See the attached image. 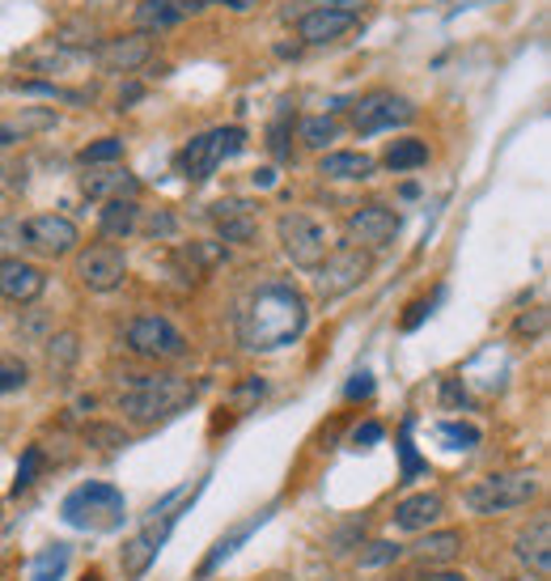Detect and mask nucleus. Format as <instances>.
<instances>
[{"label": "nucleus", "mask_w": 551, "mask_h": 581, "mask_svg": "<svg viewBox=\"0 0 551 581\" xmlns=\"http://www.w3.org/2000/svg\"><path fill=\"white\" fill-rule=\"evenodd\" d=\"M305 327H310V305L284 280L259 284L238 314V340L247 353H280L289 344H298Z\"/></svg>", "instance_id": "nucleus-1"}, {"label": "nucleus", "mask_w": 551, "mask_h": 581, "mask_svg": "<svg viewBox=\"0 0 551 581\" xmlns=\"http://www.w3.org/2000/svg\"><path fill=\"white\" fill-rule=\"evenodd\" d=\"M192 399H195V387L187 378H174V374H140L119 395V412L128 416L132 424H158V420H170L174 412H183Z\"/></svg>", "instance_id": "nucleus-2"}, {"label": "nucleus", "mask_w": 551, "mask_h": 581, "mask_svg": "<svg viewBox=\"0 0 551 581\" xmlns=\"http://www.w3.org/2000/svg\"><path fill=\"white\" fill-rule=\"evenodd\" d=\"M183 497H187V484L183 488H174V493H165L149 514H144V523H140V530L123 544V552H119V564H123V578L128 581H140L149 569H153V560H158V552L165 548V539H170V530L179 526V518H183Z\"/></svg>", "instance_id": "nucleus-3"}, {"label": "nucleus", "mask_w": 551, "mask_h": 581, "mask_svg": "<svg viewBox=\"0 0 551 581\" xmlns=\"http://www.w3.org/2000/svg\"><path fill=\"white\" fill-rule=\"evenodd\" d=\"M539 497V475L534 471H500V475H484L467 488V509L479 518H496V514H514L526 509Z\"/></svg>", "instance_id": "nucleus-4"}, {"label": "nucleus", "mask_w": 551, "mask_h": 581, "mask_svg": "<svg viewBox=\"0 0 551 581\" xmlns=\"http://www.w3.org/2000/svg\"><path fill=\"white\" fill-rule=\"evenodd\" d=\"M60 518L77 530H115L128 518V501L115 484H98L89 480L82 488H73L64 505H60Z\"/></svg>", "instance_id": "nucleus-5"}, {"label": "nucleus", "mask_w": 551, "mask_h": 581, "mask_svg": "<svg viewBox=\"0 0 551 581\" xmlns=\"http://www.w3.org/2000/svg\"><path fill=\"white\" fill-rule=\"evenodd\" d=\"M242 144H247V132H242L238 123L213 128V132H204V137H195L183 144V153H179V174H183L187 183H204V179L217 174L220 162L238 158Z\"/></svg>", "instance_id": "nucleus-6"}, {"label": "nucleus", "mask_w": 551, "mask_h": 581, "mask_svg": "<svg viewBox=\"0 0 551 581\" xmlns=\"http://www.w3.org/2000/svg\"><path fill=\"white\" fill-rule=\"evenodd\" d=\"M374 272V259L357 247H335L327 250V259L314 268V293L323 298V302H339V298H348V293H357L360 284L369 280Z\"/></svg>", "instance_id": "nucleus-7"}, {"label": "nucleus", "mask_w": 551, "mask_h": 581, "mask_svg": "<svg viewBox=\"0 0 551 581\" xmlns=\"http://www.w3.org/2000/svg\"><path fill=\"white\" fill-rule=\"evenodd\" d=\"M276 238H280L284 259H289L293 268H302V272H314L331 250L327 229L314 222V217H305V213H284V217L276 222Z\"/></svg>", "instance_id": "nucleus-8"}, {"label": "nucleus", "mask_w": 551, "mask_h": 581, "mask_svg": "<svg viewBox=\"0 0 551 581\" xmlns=\"http://www.w3.org/2000/svg\"><path fill=\"white\" fill-rule=\"evenodd\" d=\"M128 348L144 361H183L187 357V335L179 332L165 314H140L128 323Z\"/></svg>", "instance_id": "nucleus-9"}, {"label": "nucleus", "mask_w": 551, "mask_h": 581, "mask_svg": "<svg viewBox=\"0 0 551 581\" xmlns=\"http://www.w3.org/2000/svg\"><path fill=\"white\" fill-rule=\"evenodd\" d=\"M412 119H415V107L403 94H395V89H374V94L357 98V107H353V128H357L360 137L395 132V128H403Z\"/></svg>", "instance_id": "nucleus-10"}, {"label": "nucleus", "mask_w": 551, "mask_h": 581, "mask_svg": "<svg viewBox=\"0 0 551 581\" xmlns=\"http://www.w3.org/2000/svg\"><path fill=\"white\" fill-rule=\"evenodd\" d=\"M77 243H82V229L60 213H39V217L22 222V247H30L43 259H64L77 250Z\"/></svg>", "instance_id": "nucleus-11"}, {"label": "nucleus", "mask_w": 551, "mask_h": 581, "mask_svg": "<svg viewBox=\"0 0 551 581\" xmlns=\"http://www.w3.org/2000/svg\"><path fill=\"white\" fill-rule=\"evenodd\" d=\"M344 234H348V247L365 250V255L369 250H386L399 238V217L386 204H360L357 213H348Z\"/></svg>", "instance_id": "nucleus-12"}, {"label": "nucleus", "mask_w": 551, "mask_h": 581, "mask_svg": "<svg viewBox=\"0 0 551 581\" xmlns=\"http://www.w3.org/2000/svg\"><path fill=\"white\" fill-rule=\"evenodd\" d=\"M123 277H128V255L110 243H94L77 255V280L89 293H110L123 284Z\"/></svg>", "instance_id": "nucleus-13"}, {"label": "nucleus", "mask_w": 551, "mask_h": 581, "mask_svg": "<svg viewBox=\"0 0 551 581\" xmlns=\"http://www.w3.org/2000/svg\"><path fill=\"white\" fill-rule=\"evenodd\" d=\"M94 52H98V68L102 73H137V68H144L153 60V34H140V30L115 34V39H102Z\"/></svg>", "instance_id": "nucleus-14"}, {"label": "nucleus", "mask_w": 551, "mask_h": 581, "mask_svg": "<svg viewBox=\"0 0 551 581\" xmlns=\"http://www.w3.org/2000/svg\"><path fill=\"white\" fill-rule=\"evenodd\" d=\"M43 289H47V272H43L39 263H30L22 255L0 259V298H4V302L30 305L43 298Z\"/></svg>", "instance_id": "nucleus-15"}, {"label": "nucleus", "mask_w": 551, "mask_h": 581, "mask_svg": "<svg viewBox=\"0 0 551 581\" xmlns=\"http://www.w3.org/2000/svg\"><path fill=\"white\" fill-rule=\"evenodd\" d=\"M353 26H357V13L353 9L318 4V9H310L302 22H298V39L310 43V47H327V43H339Z\"/></svg>", "instance_id": "nucleus-16"}, {"label": "nucleus", "mask_w": 551, "mask_h": 581, "mask_svg": "<svg viewBox=\"0 0 551 581\" xmlns=\"http://www.w3.org/2000/svg\"><path fill=\"white\" fill-rule=\"evenodd\" d=\"M518 560H522L526 569H530V578L534 581H548L551 578V518L548 514H539L534 523L526 526L522 535H518Z\"/></svg>", "instance_id": "nucleus-17"}, {"label": "nucleus", "mask_w": 551, "mask_h": 581, "mask_svg": "<svg viewBox=\"0 0 551 581\" xmlns=\"http://www.w3.org/2000/svg\"><path fill=\"white\" fill-rule=\"evenodd\" d=\"M441 514H445V501L437 493H412V497H403L395 505V526L399 530H412V535H424V530H433L441 523Z\"/></svg>", "instance_id": "nucleus-18"}, {"label": "nucleus", "mask_w": 551, "mask_h": 581, "mask_svg": "<svg viewBox=\"0 0 551 581\" xmlns=\"http://www.w3.org/2000/svg\"><path fill=\"white\" fill-rule=\"evenodd\" d=\"M213 222H217L220 243H234V247L255 243V213H250L247 200H220L213 208Z\"/></svg>", "instance_id": "nucleus-19"}, {"label": "nucleus", "mask_w": 551, "mask_h": 581, "mask_svg": "<svg viewBox=\"0 0 551 581\" xmlns=\"http://www.w3.org/2000/svg\"><path fill=\"white\" fill-rule=\"evenodd\" d=\"M204 4L195 0H140L137 4V26L140 34H153V30H170L179 22H187L192 13H199Z\"/></svg>", "instance_id": "nucleus-20"}, {"label": "nucleus", "mask_w": 551, "mask_h": 581, "mask_svg": "<svg viewBox=\"0 0 551 581\" xmlns=\"http://www.w3.org/2000/svg\"><path fill=\"white\" fill-rule=\"evenodd\" d=\"M374 170H378V162L369 153H357V149L323 153V162H318V174L323 179H339V183H365V179H374Z\"/></svg>", "instance_id": "nucleus-21"}, {"label": "nucleus", "mask_w": 551, "mask_h": 581, "mask_svg": "<svg viewBox=\"0 0 551 581\" xmlns=\"http://www.w3.org/2000/svg\"><path fill=\"white\" fill-rule=\"evenodd\" d=\"M85 195L89 200H137L140 195V179L137 174H128V170H98V174H85Z\"/></svg>", "instance_id": "nucleus-22"}, {"label": "nucleus", "mask_w": 551, "mask_h": 581, "mask_svg": "<svg viewBox=\"0 0 551 581\" xmlns=\"http://www.w3.org/2000/svg\"><path fill=\"white\" fill-rule=\"evenodd\" d=\"M140 208L137 200H107L102 204V213H98V229H102V238H132L140 229Z\"/></svg>", "instance_id": "nucleus-23"}, {"label": "nucleus", "mask_w": 551, "mask_h": 581, "mask_svg": "<svg viewBox=\"0 0 551 581\" xmlns=\"http://www.w3.org/2000/svg\"><path fill=\"white\" fill-rule=\"evenodd\" d=\"M458 552H463V530H424V539L412 548L415 560H420V564H429V569L450 564Z\"/></svg>", "instance_id": "nucleus-24"}, {"label": "nucleus", "mask_w": 551, "mask_h": 581, "mask_svg": "<svg viewBox=\"0 0 551 581\" xmlns=\"http://www.w3.org/2000/svg\"><path fill=\"white\" fill-rule=\"evenodd\" d=\"M268 518H272V509H263V514H255V518H250V523L234 526V530H229V535H220V539H217V548H213V552H208V560H204V564H199V578H208V573H217L220 564H225V560H229V556L238 552V548H242V544H247L250 535H255V530H259V526L268 523Z\"/></svg>", "instance_id": "nucleus-25"}, {"label": "nucleus", "mask_w": 551, "mask_h": 581, "mask_svg": "<svg viewBox=\"0 0 551 581\" xmlns=\"http://www.w3.org/2000/svg\"><path fill=\"white\" fill-rule=\"evenodd\" d=\"M52 43H60V47H68V52H89V47H98L102 43V30H98V22H89V18H68L64 26L55 30Z\"/></svg>", "instance_id": "nucleus-26"}, {"label": "nucleus", "mask_w": 551, "mask_h": 581, "mask_svg": "<svg viewBox=\"0 0 551 581\" xmlns=\"http://www.w3.org/2000/svg\"><path fill=\"white\" fill-rule=\"evenodd\" d=\"M382 162H386V170H395V174H408V170L429 166V144H424V140H415V137L395 140V144L386 149Z\"/></svg>", "instance_id": "nucleus-27"}, {"label": "nucleus", "mask_w": 551, "mask_h": 581, "mask_svg": "<svg viewBox=\"0 0 551 581\" xmlns=\"http://www.w3.org/2000/svg\"><path fill=\"white\" fill-rule=\"evenodd\" d=\"M339 140V119L335 115H310V119H302V144L305 149H331Z\"/></svg>", "instance_id": "nucleus-28"}, {"label": "nucleus", "mask_w": 551, "mask_h": 581, "mask_svg": "<svg viewBox=\"0 0 551 581\" xmlns=\"http://www.w3.org/2000/svg\"><path fill=\"white\" fill-rule=\"evenodd\" d=\"M18 94L55 98V103H73V107H89V98H94V89H64V85H52V82H18Z\"/></svg>", "instance_id": "nucleus-29"}, {"label": "nucleus", "mask_w": 551, "mask_h": 581, "mask_svg": "<svg viewBox=\"0 0 551 581\" xmlns=\"http://www.w3.org/2000/svg\"><path fill=\"white\" fill-rule=\"evenodd\" d=\"M64 569H68V544H52V548L39 552L34 569H30V581H60Z\"/></svg>", "instance_id": "nucleus-30"}, {"label": "nucleus", "mask_w": 551, "mask_h": 581, "mask_svg": "<svg viewBox=\"0 0 551 581\" xmlns=\"http://www.w3.org/2000/svg\"><path fill=\"white\" fill-rule=\"evenodd\" d=\"M119 158H123V137H102L77 153L82 166H107V162H119Z\"/></svg>", "instance_id": "nucleus-31"}, {"label": "nucleus", "mask_w": 551, "mask_h": 581, "mask_svg": "<svg viewBox=\"0 0 551 581\" xmlns=\"http://www.w3.org/2000/svg\"><path fill=\"white\" fill-rule=\"evenodd\" d=\"M30 383V365L13 353H0V395H13Z\"/></svg>", "instance_id": "nucleus-32"}, {"label": "nucleus", "mask_w": 551, "mask_h": 581, "mask_svg": "<svg viewBox=\"0 0 551 581\" xmlns=\"http://www.w3.org/2000/svg\"><path fill=\"white\" fill-rule=\"evenodd\" d=\"M437 433L450 450H475L479 445V429L475 424H463V420H445Z\"/></svg>", "instance_id": "nucleus-33"}, {"label": "nucleus", "mask_w": 551, "mask_h": 581, "mask_svg": "<svg viewBox=\"0 0 551 581\" xmlns=\"http://www.w3.org/2000/svg\"><path fill=\"white\" fill-rule=\"evenodd\" d=\"M140 234L144 238H174L179 234V217L170 213V208H158V213H140Z\"/></svg>", "instance_id": "nucleus-34"}, {"label": "nucleus", "mask_w": 551, "mask_h": 581, "mask_svg": "<svg viewBox=\"0 0 551 581\" xmlns=\"http://www.w3.org/2000/svg\"><path fill=\"white\" fill-rule=\"evenodd\" d=\"M514 335H518V340H543V335H548V310H543V305L522 310L518 323H514Z\"/></svg>", "instance_id": "nucleus-35"}, {"label": "nucleus", "mask_w": 551, "mask_h": 581, "mask_svg": "<svg viewBox=\"0 0 551 581\" xmlns=\"http://www.w3.org/2000/svg\"><path fill=\"white\" fill-rule=\"evenodd\" d=\"M43 463H47V459H43V450H39V445H30L26 454H22V463H18V480H13V493H26L30 484H34L39 475H43Z\"/></svg>", "instance_id": "nucleus-36"}, {"label": "nucleus", "mask_w": 551, "mask_h": 581, "mask_svg": "<svg viewBox=\"0 0 551 581\" xmlns=\"http://www.w3.org/2000/svg\"><path fill=\"white\" fill-rule=\"evenodd\" d=\"M403 556L399 544H390V539H378V544H369L365 552H360V569H382V564H395Z\"/></svg>", "instance_id": "nucleus-37"}, {"label": "nucleus", "mask_w": 551, "mask_h": 581, "mask_svg": "<svg viewBox=\"0 0 551 581\" xmlns=\"http://www.w3.org/2000/svg\"><path fill=\"white\" fill-rule=\"evenodd\" d=\"M47 357H52V369H68V365L77 361V335L60 332L52 340V348H47Z\"/></svg>", "instance_id": "nucleus-38"}, {"label": "nucleus", "mask_w": 551, "mask_h": 581, "mask_svg": "<svg viewBox=\"0 0 551 581\" xmlns=\"http://www.w3.org/2000/svg\"><path fill=\"white\" fill-rule=\"evenodd\" d=\"M22 250V222L18 217H0V259Z\"/></svg>", "instance_id": "nucleus-39"}, {"label": "nucleus", "mask_w": 551, "mask_h": 581, "mask_svg": "<svg viewBox=\"0 0 551 581\" xmlns=\"http://www.w3.org/2000/svg\"><path fill=\"white\" fill-rule=\"evenodd\" d=\"M408 433H412V420H408V424H403V433H399V454H403V480H415V475L424 471V463L415 459L412 438H408Z\"/></svg>", "instance_id": "nucleus-40"}, {"label": "nucleus", "mask_w": 551, "mask_h": 581, "mask_svg": "<svg viewBox=\"0 0 551 581\" xmlns=\"http://www.w3.org/2000/svg\"><path fill=\"white\" fill-rule=\"evenodd\" d=\"M268 149H272V158H289V115H280L268 128Z\"/></svg>", "instance_id": "nucleus-41"}, {"label": "nucleus", "mask_w": 551, "mask_h": 581, "mask_svg": "<svg viewBox=\"0 0 551 581\" xmlns=\"http://www.w3.org/2000/svg\"><path fill=\"white\" fill-rule=\"evenodd\" d=\"M382 438H386L382 424H378V420H365V424L353 429V438H348V442H353V450H365V445H378Z\"/></svg>", "instance_id": "nucleus-42"}, {"label": "nucleus", "mask_w": 551, "mask_h": 581, "mask_svg": "<svg viewBox=\"0 0 551 581\" xmlns=\"http://www.w3.org/2000/svg\"><path fill=\"white\" fill-rule=\"evenodd\" d=\"M85 438H89V442H102L107 450H115V445H128V433H119V429H110V424H94V429H85Z\"/></svg>", "instance_id": "nucleus-43"}, {"label": "nucleus", "mask_w": 551, "mask_h": 581, "mask_svg": "<svg viewBox=\"0 0 551 581\" xmlns=\"http://www.w3.org/2000/svg\"><path fill=\"white\" fill-rule=\"evenodd\" d=\"M369 395H374V374L360 369V374H353V383L344 387V399H369Z\"/></svg>", "instance_id": "nucleus-44"}, {"label": "nucleus", "mask_w": 551, "mask_h": 581, "mask_svg": "<svg viewBox=\"0 0 551 581\" xmlns=\"http://www.w3.org/2000/svg\"><path fill=\"white\" fill-rule=\"evenodd\" d=\"M429 310H433L429 302H412V305H408V314H403V332H415V327L424 323V314H429Z\"/></svg>", "instance_id": "nucleus-45"}, {"label": "nucleus", "mask_w": 551, "mask_h": 581, "mask_svg": "<svg viewBox=\"0 0 551 581\" xmlns=\"http://www.w3.org/2000/svg\"><path fill=\"white\" fill-rule=\"evenodd\" d=\"M140 94H144L140 85H123V89H119V111H128V103H137Z\"/></svg>", "instance_id": "nucleus-46"}, {"label": "nucleus", "mask_w": 551, "mask_h": 581, "mask_svg": "<svg viewBox=\"0 0 551 581\" xmlns=\"http://www.w3.org/2000/svg\"><path fill=\"white\" fill-rule=\"evenodd\" d=\"M420 581H467V573H454V569H437V573H429V578Z\"/></svg>", "instance_id": "nucleus-47"}, {"label": "nucleus", "mask_w": 551, "mask_h": 581, "mask_svg": "<svg viewBox=\"0 0 551 581\" xmlns=\"http://www.w3.org/2000/svg\"><path fill=\"white\" fill-rule=\"evenodd\" d=\"M213 4H229V9H234V13H247V9H255V4H259V0H213Z\"/></svg>", "instance_id": "nucleus-48"}, {"label": "nucleus", "mask_w": 551, "mask_h": 581, "mask_svg": "<svg viewBox=\"0 0 551 581\" xmlns=\"http://www.w3.org/2000/svg\"><path fill=\"white\" fill-rule=\"evenodd\" d=\"M276 170H255V187H272Z\"/></svg>", "instance_id": "nucleus-49"}, {"label": "nucleus", "mask_w": 551, "mask_h": 581, "mask_svg": "<svg viewBox=\"0 0 551 581\" xmlns=\"http://www.w3.org/2000/svg\"><path fill=\"white\" fill-rule=\"evenodd\" d=\"M13 140H18V128H13V123H9V128H4V123H0V149H9V144H13Z\"/></svg>", "instance_id": "nucleus-50"}]
</instances>
